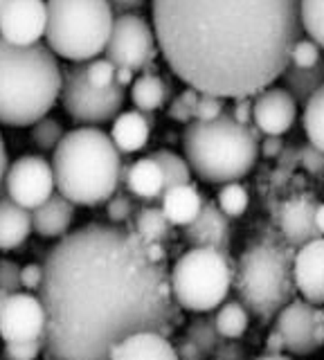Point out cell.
Wrapping results in <instances>:
<instances>
[{
    "instance_id": "bcb514c9",
    "label": "cell",
    "mask_w": 324,
    "mask_h": 360,
    "mask_svg": "<svg viewBox=\"0 0 324 360\" xmlns=\"http://www.w3.org/2000/svg\"><path fill=\"white\" fill-rule=\"evenodd\" d=\"M284 151V142L282 135H264V140H259V153L266 158H277Z\"/></svg>"
},
{
    "instance_id": "30bf717a",
    "label": "cell",
    "mask_w": 324,
    "mask_h": 360,
    "mask_svg": "<svg viewBox=\"0 0 324 360\" xmlns=\"http://www.w3.org/2000/svg\"><path fill=\"white\" fill-rule=\"evenodd\" d=\"M104 52L113 65L131 68L133 72L144 70L155 59V34L151 22L131 11L115 16Z\"/></svg>"
},
{
    "instance_id": "d6a6232c",
    "label": "cell",
    "mask_w": 324,
    "mask_h": 360,
    "mask_svg": "<svg viewBox=\"0 0 324 360\" xmlns=\"http://www.w3.org/2000/svg\"><path fill=\"white\" fill-rule=\"evenodd\" d=\"M216 205L228 219H239L241 214L248 210V191L241 183L232 180V183H223L216 196Z\"/></svg>"
},
{
    "instance_id": "8d00e7d4",
    "label": "cell",
    "mask_w": 324,
    "mask_h": 360,
    "mask_svg": "<svg viewBox=\"0 0 324 360\" xmlns=\"http://www.w3.org/2000/svg\"><path fill=\"white\" fill-rule=\"evenodd\" d=\"M196 99H198V90L194 88H185L181 95L176 99H171L169 108H167V115H169L174 122H181L187 124L194 120V106H196Z\"/></svg>"
},
{
    "instance_id": "f907efd6",
    "label": "cell",
    "mask_w": 324,
    "mask_h": 360,
    "mask_svg": "<svg viewBox=\"0 0 324 360\" xmlns=\"http://www.w3.org/2000/svg\"><path fill=\"white\" fill-rule=\"evenodd\" d=\"M266 349L268 352H284V342H282V335H279L277 329H273L266 338Z\"/></svg>"
},
{
    "instance_id": "d6986e66",
    "label": "cell",
    "mask_w": 324,
    "mask_h": 360,
    "mask_svg": "<svg viewBox=\"0 0 324 360\" xmlns=\"http://www.w3.org/2000/svg\"><path fill=\"white\" fill-rule=\"evenodd\" d=\"M108 358L113 360H131V358H151V360H174L176 349L169 342V335L158 331H133L110 349Z\"/></svg>"
},
{
    "instance_id": "11a10c76",
    "label": "cell",
    "mask_w": 324,
    "mask_h": 360,
    "mask_svg": "<svg viewBox=\"0 0 324 360\" xmlns=\"http://www.w3.org/2000/svg\"><path fill=\"white\" fill-rule=\"evenodd\" d=\"M3 5H5V0H0V9H3Z\"/></svg>"
},
{
    "instance_id": "cb8c5ba5",
    "label": "cell",
    "mask_w": 324,
    "mask_h": 360,
    "mask_svg": "<svg viewBox=\"0 0 324 360\" xmlns=\"http://www.w3.org/2000/svg\"><path fill=\"white\" fill-rule=\"evenodd\" d=\"M32 232V212L9 196H0V250H14Z\"/></svg>"
},
{
    "instance_id": "484cf974",
    "label": "cell",
    "mask_w": 324,
    "mask_h": 360,
    "mask_svg": "<svg viewBox=\"0 0 324 360\" xmlns=\"http://www.w3.org/2000/svg\"><path fill=\"white\" fill-rule=\"evenodd\" d=\"M279 79L284 82V90L295 99V104H304V101L322 88L324 82V63L322 59L311 65V68H299L288 63L284 68V72L279 75Z\"/></svg>"
},
{
    "instance_id": "f1b7e54d",
    "label": "cell",
    "mask_w": 324,
    "mask_h": 360,
    "mask_svg": "<svg viewBox=\"0 0 324 360\" xmlns=\"http://www.w3.org/2000/svg\"><path fill=\"white\" fill-rule=\"evenodd\" d=\"M185 338L189 342H194L200 352H203V356H212L214 354V349L223 342L221 333L214 326V315H203V318L196 315V318L187 324Z\"/></svg>"
},
{
    "instance_id": "db71d44e",
    "label": "cell",
    "mask_w": 324,
    "mask_h": 360,
    "mask_svg": "<svg viewBox=\"0 0 324 360\" xmlns=\"http://www.w3.org/2000/svg\"><path fill=\"white\" fill-rule=\"evenodd\" d=\"M7 297H9V292H7V290H3V288H0V309H3V304L7 302Z\"/></svg>"
},
{
    "instance_id": "ee69618b",
    "label": "cell",
    "mask_w": 324,
    "mask_h": 360,
    "mask_svg": "<svg viewBox=\"0 0 324 360\" xmlns=\"http://www.w3.org/2000/svg\"><path fill=\"white\" fill-rule=\"evenodd\" d=\"M214 358H221V360H241L245 358V349L239 345V342H234L232 338H223V342L214 349V354H212Z\"/></svg>"
},
{
    "instance_id": "9a60e30c",
    "label": "cell",
    "mask_w": 324,
    "mask_h": 360,
    "mask_svg": "<svg viewBox=\"0 0 324 360\" xmlns=\"http://www.w3.org/2000/svg\"><path fill=\"white\" fill-rule=\"evenodd\" d=\"M297 117V104L284 88L268 86L252 101V124L261 135H284Z\"/></svg>"
},
{
    "instance_id": "8fae6325",
    "label": "cell",
    "mask_w": 324,
    "mask_h": 360,
    "mask_svg": "<svg viewBox=\"0 0 324 360\" xmlns=\"http://www.w3.org/2000/svg\"><path fill=\"white\" fill-rule=\"evenodd\" d=\"M0 187L5 189V196H9L18 205L34 210L54 191L52 165L41 155L18 158L12 165H7Z\"/></svg>"
},
{
    "instance_id": "5b68a950",
    "label": "cell",
    "mask_w": 324,
    "mask_h": 360,
    "mask_svg": "<svg viewBox=\"0 0 324 360\" xmlns=\"http://www.w3.org/2000/svg\"><path fill=\"white\" fill-rule=\"evenodd\" d=\"M264 135L254 124L237 122L228 108L214 120H192L183 133V151L189 169L205 183H232L248 176L259 158Z\"/></svg>"
},
{
    "instance_id": "4fadbf2b",
    "label": "cell",
    "mask_w": 324,
    "mask_h": 360,
    "mask_svg": "<svg viewBox=\"0 0 324 360\" xmlns=\"http://www.w3.org/2000/svg\"><path fill=\"white\" fill-rule=\"evenodd\" d=\"M275 318V329L282 335L284 352L309 356L320 349L316 342V307L311 302L293 297Z\"/></svg>"
},
{
    "instance_id": "c3c4849f",
    "label": "cell",
    "mask_w": 324,
    "mask_h": 360,
    "mask_svg": "<svg viewBox=\"0 0 324 360\" xmlns=\"http://www.w3.org/2000/svg\"><path fill=\"white\" fill-rule=\"evenodd\" d=\"M110 7H113V11H117V14H127V11H136L144 5V0H108Z\"/></svg>"
},
{
    "instance_id": "d590c367",
    "label": "cell",
    "mask_w": 324,
    "mask_h": 360,
    "mask_svg": "<svg viewBox=\"0 0 324 360\" xmlns=\"http://www.w3.org/2000/svg\"><path fill=\"white\" fill-rule=\"evenodd\" d=\"M322 59V48L311 39H297L290 45V54H288V63L299 65V68H311Z\"/></svg>"
},
{
    "instance_id": "f6af8a7d",
    "label": "cell",
    "mask_w": 324,
    "mask_h": 360,
    "mask_svg": "<svg viewBox=\"0 0 324 360\" xmlns=\"http://www.w3.org/2000/svg\"><path fill=\"white\" fill-rule=\"evenodd\" d=\"M228 110L237 122L252 124V99L250 97H237V99H234V106L228 108Z\"/></svg>"
},
{
    "instance_id": "4dcf8cb0",
    "label": "cell",
    "mask_w": 324,
    "mask_h": 360,
    "mask_svg": "<svg viewBox=\"0 0 324 360\" xmlns=\"http://www.w3.org/2000/svg\"><path fill=\"white\" fill-rule=\"evenodd\" d=\"M322 108H324V93L322 88L316 90L306 101H304V115H302V127H304V133L309 138V144H313L316 149L322 151Z\"/></svg>"
},
{
    "instance_id": "1f68e13d",
    "label": "cell",
    "mask_w": 324,
    "mask_h": 360,
    "mask_svg": "<svg viewBox=\"0 0 324 360\" xmlns=\"http://www.w3.org/2000/svg\"><path fill=\"white\" fill-rule=\"evenodd\" d=\"M322 5L324 0H297L299 11V25L302 32L309 34L311 41H316L320 48L324 43V18H322Z\"/></svg>"
},
{
    "instance_id": "f546056e",
    "label": "cell",
    "mask_w": 324,
    "mask_h": 360,
    "mask_svg": "<svg viewBox=\"0 0 324 360\" xmlns=\"http://www.w3.org/2000/svg\"><path fill=\"white\" fill-rule=\"evenodd\" d=\"M151 158L162 169L164 189L167 187H174V185H183V183H189V180H192V169H189L185 158H181L178 153L160 149V151H153Z\"/></svg>"
},
{
    "instance_id": "e0dca14e",
    "label": "cell",
    "mask_w": 324,
    "mask_h": 360,
    "mask_svg": "<svg viewBox=\"0 0 324 360\" xmlns=\"http://www.w3.org/2000/svg\"><path fill=\"white\" fill-rule=\"evenodd\" d=\"M320 207V200H316L311 194H297L290 196L282 210H279V230H282V239L299 248L311 239H318L324 232L318 230L316 225V210Z\"/></svg>"
},
{
    "instance_id": "6da1fadb",
    "label": "cell",
    "mask_w": 324,
    "mask_h": 360,
    "mask_svg": "<svg viewBox=\"0 0 324 360\" xmlns=\"http://www.w3.org/2000/svg\"><path fill=\"white\" fill-rule=\"evenodd\" d=\"M41 266L48 358L102 360L133 331L171 335L183 320L169 270L129 225L88 223L65 232Z\"/></svg>"
},
{
    "instance_id": "2e32d148",
    "label": "cell",
    "mask_w": 324,
    "mask_h": 360,
    "mask_svg": "<svg viewBox=\"0 0 324 360\" xmlns=\"http://www.w3.org/2000/svg\"><path fill=\"white\" fill-rule=\"evenodd\" d=\"M183 239L192 248H214L221 252H230L232 228L230 219L221 212V207L212 200H203L198 214L183 225Z\"/></svg>"
},
{
    "instance_id": "f35d334b",
    "label": "cell",
    "mask_w": 324,
    "mask_h": 360,
    "mask_svg": "<svg viewBox=\"0 0 324 360\" xmlns=\"http://www.w3.org/2000/svg\"><path fill=\"white\" fill-rule=\"evenodd\" d=\"M223 108H226V101H223V97L198 93L196 106H194V120H203V122L214 120V117L221 115Z\"/></svg>"
},
{
    "instance_id": "681fc988",
    "label": "cell",
    "mask_w": 324,
    "mask_h": 360,
    "mask_svg": "<svg viewBox=\"0 0 324 360\" xmlns=\"http://www.w3.org/2000/svg\"><path fill=\"white\" fill-rule=\"evenodd\" d=\"M113 82L122 88H127L133 84V70L131 68H124V65H115V77H113Z\"/></svg>"
},
{
    "instance_id": "277c9868",
    "label": "cell",
    "mask_w": 324,
    "mask_h": 360,
    "mask_svg": "<svg viewBox=\"0 0 324 360\" xmlns=\"http://www.w3.org/2000/svg\"><path fill=\"white\" fill-rule=\"evenodd\" d=\"M61 63L48 45H14L0 37V124L32 127L57 104Z\"/></svg>"
},
{
    "instance_id": "816d5d0a",
    "label": "cell",
    "mask_w": 324,
    "mask_h": 360,
    "mask_svg": "<svg viewBox=\"0 0 324 360\" xmlns=\"http://www.w3.org/2000/svg\"><path fill=\"white\" fill-rule=\"evenodd\" d=\"M7 149H5V140L3 135H0V185H3V178H5V172H7Z\"/></svg>"
},
{
    "instance_id": "60d3db41",
    "label": "cell",
    "mask_w": 324,
    "mask_h": 360,
    "mask_svg": "<svg viewBox=\"0 0 324 360\" xmlns=\"http://www.w3.org/2000/svg\"><path fill=\"white\" fill-rule=\"evenodd\" d=\"M0 288L7 292L20 290V266L12 259H0Z\"/></svg>"
},
{
    "instance_id": "44dd1931",
    "label": "cell",
    "mask_w": 324,
    "mask_h": 360,
    "mask_svg": "<svg viewBox=\"0 0 324 360\" xmlns=\"http://www.w3.org/2000/svg\"><path fill=\"white\" fill-rule=\"evenodd\" d=\"M113 129H110V140L117 146L119 153H136L144 149L151 138L153 120L147 117L144 110H127L117 112L113 117Z\"/></svg>"
},
{
    "instance_id": "8992f818",
    "label": "cell",
    "mask_w": 324,
    "mask_h": 360,
    "mask_svg": "<svg viewBox=\"0 0 324 360\" xmlns=\"http://www.w3.org/2000/svg\"><path fill=\"white\" fill-rule=\"evenodd\" d=\"M295 248L282 236L266 232L248 243L232 268V286L245 311L259 320H273L295 297Z\"/></svg>"
},
{
    "instance_id": "f5cc1de1",
    "label": "cell",
    "mask_w": 324,
    "mask_h": 360,
    "mask_svg": "<svg viewBox=\"0 0 324 360\" xmlns=\"http://www.w3.org/2000/svg\"><path fill=\"white\" fill-rule=\"evenodd\" d=\"M259 358H261V360H284L286 354H284V352H268V349H266V352H264Z\"/></svg>"
},
{
    "instance_id": "7c38bea8",
    "label": "cell",
    "mask_w": 324,
    "mask_h": 360,
    "mask_svg": "<svg viewBox=\"0 0 324 360\" xmlns=\"http://www.w3.org/2000/svg\"><path fill=\"white\" fill-rule=\"evenodd\" d=\"M46 335V311L39 297L30 292H9L0 309V338L5 342L39 340Z\"/></svg>"
},
{
    "instance_id": "836d02e7",
    "label": "cell",
    "mask_w": 324,
    "mask_h": 360,
    "mask_svg": "<svg viewBox=\"0 0 324 360\" xmlns=\"http://www.w3.org/2000/svg\"><path fill=\"white\" fill-rule=\"evenodd\" d=\"M34 146H39L41 151H52L54 146L59 144V140L63 138V127L59 120L43 115L41 120H37L32 124V133H30Z\"/></svg>"
},
{
    "instance_id": "d4e9b609",
    "label": "cell",
    "mask_w": 324,
    "mask_h": 360,
    "mask_svg": "<svg viewBox=\"0 0 324 360\" xmlns=\"http://www.w3.org/2000/svg\"><path fill=\"white\" fill-rule=\"evenodd\" d=\"M171 99V84L155 72H144L142 77L133 79L131 84V101L138 110L153 112L162 108Z\"/></svg>"
},
{
    "instance_id": "7dc6e473",
    "label": "cell",
    "mask_w": 324,
    "mask_h": 360,
    "mask_svg": "<svg viewBox=\"0 0 324 360\" xmlns=\"http://www.w3.org/2000/svg\"><path fill=\"white\" fill-rule=\"evenodd\" d=\"M176 349V356L178 358H185V360H198V358H205L203 356V352L194 345V342H189L187 338H183L181 342H178V347H174Z\"/></svg>"
},
{
    "instance_id": "ffe728a7",
    "label": "cell",
    "mask_w": 324,
    "mask_h": 360,
    "mask_svg": "<svg viewBox=\"0 0 324 360\" xmlns=\"http://www.w3.org/2000/svg\"><path fill=\"white\" fill-rule=\"evenodd\" d=\"M74 202H70L63 194H52L37 205L32 212V230H37L46 239H59L70 230L74 219Z\"/></svg>"
},
{
    "instance_id": "7a4b0ae2",
    "label": "cell",
    "mask_w": 324,
    "mask_h": 360,
    "mask_svg": "<svg viewBox=\"0 0 324 360\" xmlns=\"http://www.w3.org/2000/svg\"><path fill=\"white\" fill-rule=\"evenodd\" d=\"M151 11L171 72L223 99L273 86L302 37L297 0H153Z\"/></svg>"
},
{
    "instance_id": "52a82bcc",
    "label": "cell",
    "mask_w": 324,
    "mask_h": 360,
    "mask_svg": "<svg viewBox=\"0 0 324 360\" xmlns=\"http://www.w3.org/2000/svg\"><path fill=\"white\" fill-rule=\"evenodd\" d=\"M115 11L108 0H46L48 48L68 61H91L104 52Z\"/></svg>"
},
{
    "instance_id": "3957f363",
    "label": "cell",
    "mask_w": 324,
    "mask_h": 360,
    "mask_svg": "<svg viewBox=\"0 0 324 360\" xmlns=\"http://www.w3.org/2000/svg\"><path fill=\"white\" fill-rule=\"evenodd\" d=\"M52 151L54 187L74 205H104L122 183V153L102 129L82 127L63 133Z\"/></svg>"
},
{
    "instance_id": "b9f144b4",
    "label": "cell",
    "mask_w": 324,
    "mask_h": 360,
    "mask_svg": "<svg viewBox=\"0 0 324 360\" xmlns=\"http://www.w3.org/2000/svg\"><path fill=\"white\" fill-rule=\"evenodd\" d=\"M295 160L304 165L309 172H313V174H320L322 172V151L316 149L313 144H306L304 149L295 151Z\"/></svg>"
},
{
    "instance_id": "7402d4cb",
    "label": "cell",
    "mask_w": 324,
    "mask_h": 360,
    "mask_svg": "<svg viewBox=\"0 0 324 360\" xmlns=\"http://www.w3.org/2000/svg\"><path fill=\"white\" fill-rule=\"evenodd\" d=\"M122 183L136 198H140L142 202H151L160 200V194L164 189V176L160 165L149 155L122 169Z\"/></svg>"
},
{
    "instance_id": "ab89813d",
    "label": "cell",
    "mask_w": 324,
    "mask_h": 360,
    "mask_svg": "<svg viewBox=\"0 0 324 360\" xmlns=\"http://www.w3.org/2000/svg\"><path fill=\"white\" fill-rule=\"evenodd\" d=\"M43 345H46L43 338H39V340H25V342H7L3 349V356L14 360H30L43 352Z\"/></svg>"
},
{
    "instance_id": "e575fe53",
    "label": "cell",
    "mask_w": 324,
    "mask_h": 360,
    "mask_svg": "<svg viewBox=\"0 0 324 360\" xmlns=\"http://www.w3.org/2000/svg\"><path fill=\"white\" fill-rule=\"evenodd\" d=\"M138 207L140 205L136 202V196L129 189H122V183L113 191V196L106 200V214L113 223H129Z\"/></svg>"
},
{
    "instance_id": "9c48e42d",
    "label": "cell",
    "mask_w": 324,
    "mask_h": 360,
    "mask_svg": "<svg viewBox=\"0 0 324 360\" xmlns=\"http://www.w3.org/2000/svg\"><path fill=\"white\" fill-rule=\"evenodd\" d=\"M59 97L63 110L74 124L97 127L113 120L124 106L127 93L117 84L97 88L86 79V61H70L68 68H61Z\"/></svg>"
},
{
    "instance_id": "ba28073f",
    "label": "cell",
    "mask_w": 324,
    "mask_h": 360,
    "mask_svg": "<svg viewBox=\"0 0 324 360\" xmlns=\"http://www.w3.org/2000/svg\"><path fill=\"white\" fill-rule=\"evenodd\" d=\"M234 262L214 248H192L169 273L174 302L189 313H212L232 288Z\"/></svg>"
},
{
    "instance_id": "74e56055",
    "label": "cell",
    "mask_w": 324,
    "mask_h": 360,
    "mask_svg": "<svg viewBox=\"0 0 324 360\" xmlns=\"http://www.w3.org/2000/svg\"><path fill=\"white\" fill-rule=\"evenodd\" d=\"M113 77H115V65L110 63L108 59H97V56H95V59L86 61V79L93 86L106 88L110 84H115Z\"/></svg>"
},
{
    "instance_id": "83f0119b",
    "label": "cell",
    "mask_w": 324,
    "mask_h": 360,
    "mask_svg": "<svg viewBox=\"0 0 324 360\" xmlns=\"http://www.w3.org/2000/svg\"><path fill=\"white\" fill-rule=\"evenodd\" d=\"M219 311L214 313V326L221 333V338H232V340H239V338L248 331L250 324V313L245 311V307L239 302H226L219 304Z\"/></svg>"
},
{
    "instance_id": "4316f807",
    "label": "cell",
    "mask_w": 324,
    "mask_h": 360,
    "mask_svg": "<svg viewBox=\"0 0 324 360\" xmlns=\"http://www.w3.org/2000/svg\"><path fill=\"white\" fill-rule=\"evenodd\" d=\"M129 228L136 230L144 241L164 243L167 239H169L171 223L167 221V217L162 214L160 207H147V205H142L131 217Z\"/></svg>"
},
{
    "instance_id": "5bb4252c",
    "label": "cell",
    "mask_w": 324,
    "mask_h": 360,
    "mask_svg": "<svg viewBox=\"0 0 324 360\" xmlns=\"http://www.w3.org/2000/svg\"><path fill=\"white\" fill-rule=\"evenodd\" d=\"M46 32V0H5L0 37L14 45L39 43Z\"/></svg>"
},
{
    "instance_id": "ac0fdd59",
    "label": "cell",
    "mask_w": 324,
    "mask_h": 360,
    "mask_svg": "<svg viewBox=\"0 0 324 360\" xmlns=\"http://www.w3.org/2000/svg\"><path fill=\"white\" fill-rule=\"evenodd\" d=\"M295 250H297L293 257L295 288L302 295V300L311 302L313 307H322V302H324V279H322L324 241H322V236L302 243Z\"/></svg>"
},
{
    "instance_id": "7bdbcfd3",
    "label": "cell",
    "mask_w": 324,
    "mask_h": 360,
    "mask_svg": "<svg viewBox=\"0 0 324 360\" xmlns=\"http://www.w3.org/2000/svg\"><path fill=\"white\" fill-rule=\"evenodd\" d=\"M43 279V266L41 264H27L20 268V286L27 290H39Z\"/></svg>"
},
{
    "instance_id": "603a6c76",
    "label": "cell",
    "mask_w": 324,
    "mask_h": 360,
    "mask_svg": "<svg viewBox=\"0 0 324 360\" xmlns=\"http://www.w3.org/2000/svg\"><path fill=\"white\" fill-rule=\"evenodd\" d=\"M200 205H203V194L192 183L167 187L160 194V210L167 221L181 228L196 217Z\"/></svg>"
}]
</instances>
